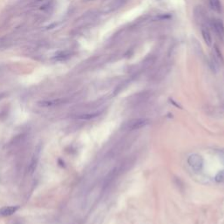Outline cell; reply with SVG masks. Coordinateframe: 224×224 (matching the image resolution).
<instances>
[{"mask_svg":"<svg viewBox=\"0 0 224 224\" xmlns=\"http://www.w3.org/2000/svg\"><path fill=\"white\" fill-rule=\"evenodd\" d=\"M209 5L211 9L216 13L222 12V4L220 0H209Z\"/></svg>","mask_w":224,"mask_h":224,"instance_id":"cell-9","label":"cell"},{"mask_svg":"<svg viewBox=\"0 0 224 224\" xmlns=\"http://www.w3.org/2000/svg\"><path fill=\"white\" fill-rule=\"evenodd\" d=\"M215 181L218 183H223L224 182V170L219 172L215 176Z\"/></svg>","mask_w":224,"mask_h":224,"instance_id":"cell-13","label":"cell"},{"mask_svg":"<svg viewBox=\"0 0 224 224\" xmlns=\"http://www.w3.org/2000/svg\"><path fill=\"white\" fill-rule=\"evenodd\" d=\"M187 163L195 173H201L203 169V166H204L203 158L199 154L190 155L187 158Z\"/></svg>","mask_w":224,"mask_h":224,"instance_id":"cell-2","label":"cell"},{"mask_svg":"<svg viewBox=\"0 0 224 224\" xmlns=\"http://www.w3.org/2000/svg\"><path fill=\"white\" fill-rule=\"evenodd\" d=\"M98 115V113H93V114H84V115H81L79 118L81 119H91L93 117H96Z\"/></svg>","mask_w":224,"mask_h":224,"instance_id":"cell-14","label":"cell"},{"mask_svg":"<svg viewBox=\"0 0 224 224\" xmlns=\"http://www.w3.org/2000/svg\"><path fill=\"white\" fill-rule=\"evenodd\" d=\"M167 72V70H166V68L165 67H163V68H161L159 70H158V72L156 74V75H155V77L154 78L158 80V79H162L165 75H166V73Z\"/></svg>","mask_w":224,"mask_h":224,"instance_id":"cell-11","label":"cell"},{"mask_svg":"<svg viewBox=\"0 0 224 224\" xmlns=\"http://www.w3.org/2000/svg\"><path fill=\"white\" fill-rule=\"evenodd\" d=\"M209 116L215 117V118H222L224 117V108L222 107H214L209 109L207 112Z\"/></svg>","mask_w":224,"mask_h":224,"instance_id":"cell-4","label":"cell"},{"mask_svg":"<svg viewBox=\"0 0 224 224\" xmlns=\"http://www.w3.org/2000/svg\"><path fill=\"white\" fill-rule=\"evenodd\" d=\"M217 155L220 159V161L224 165V151L223 150H218L217 151Z\"/></svg>","mask_w":224,"mask_h":224,"instance_id":"cell-15","label":"cell"},{"mask_svg":"<svg viewBox=\"0 0 224 224\" xmlns=\"http://www.w3.org/2000/svg\"><path fill=\"white\" fill-rule=\"evenodd\" d=\"M148 124H149V120H147L146 118H133L125 122L123 125V129L124 130L132 131L141 129L147 125Z\"/></svg>","mask_w":224,"mask_h":224,"instance_id":"cell-1","label":"cell"},{"mask_svg":"<svg viewBox=\"0 0 224 224\" xmlns=\"http://www.w3.org/2000/svg\"><path fill=\"white\" fill-rule=\"evenodd\" d=\"M213 26L215 30V32L221 37L223 38L224 37V25L223 23L222 22V20H215L213 22Z\"/></svg>","mask_w":224,"mask_h":224,"instance_id":"cell-5","label":"cell"},{"mask_svg":"<svg viewBox=\"0 0 224 224\" xmlns=\"http://www.w3.org/2000/svg\"><path fill=\"white\" fill-rule=\"evenodd\" d=\"M123 1H124V0H114V1L109 5V6H108L107 11H114L115 9L118 8V7L122 5Z\"/></svg>","mask_w":224,"mask_h":224,"instance_id":"cell-10","label":"cell"},{"mask_svg":"<svg viewBox=\"0 0 224 224\" xmlns=\"http://www.w3.org/2000/svg\"><path fill=\"white\" fill-rule=\"evenodd\" d=\"M88 1H89V0H88Z\"/></svg>","mask_w":224,"mask_h":224,"instance_id":"cell-16","label":"cell"},{"mask_svg":"<svg viewBox=\"0 0 224 224\" xmlns=\"http://www.w3.org/2000/svg\"><path fill=\"white\" fill-rule=\"evenodd\" d=\"M149 98H150V93L144 92L141 94H137L136 96H134L133 97H131L130 103L133 106H137V105H140V104L146 103Z\"/></svg>","mask_w":224,"mask_h":224,"instance_id":"cell-3","label":"cell"},{"mask_svg":"<svg viewBox=\"0 0 224 224\" xmlns=\"http://www.w3.org/2000/svg\"><path fill=\"white\" fill-rule=\"evenodd\" d=\"M63 100L61 99H57V100H47V101H39L38 103V105L40 107H52V106H55L60 104L62 103Z\"/></svg>","mask_w":224,"mask_h":224,"instance_id":"cell-7","label":"cell"},{"mask_svg":"<svg viewBox=\"0 0 224 224\" xmlns=\"http://www.w3.org/2000/svg\"><path fill=\"white\" fill-rule=\"evenodd\" d=\"M201 35L204 42L207 45V46H212V37L210 34V32L208 31V29L205 26L201 27Z\"/></svg>","mask_w":224,"mask_h":224,"instance_id":"cell-8","label":"cell"},{"mask_svg":"<svg viewBox=\"0 0 224 224\" xmlns=\"http://www.w3.org/2000/svg\"><path fill=\"white\" fill-rule=\"evenodd\" d=\"M19 209L18 206L15 207H5L0 209V215L1 216H9L13 214Z\"/></svg>","mask_w":224,"mask_h":224,"instance_id":"cell-6","label":"cell"},{"mask_svg":"<svg viewBox=\"0 0 224 224\" xmlns=\"http://www.w3.org/2000/svg\"><path fill=\"white\" fill-rule=\"evenodd\" d=\"M70 56V54L68 53V52H64V53H60V54L56 55V57H54V60H67V59L69 58Z\"/></svg>","mask_w":224,"mask_h":224,"instance_id":"cell-12","label":"cell"}]
</instances>
